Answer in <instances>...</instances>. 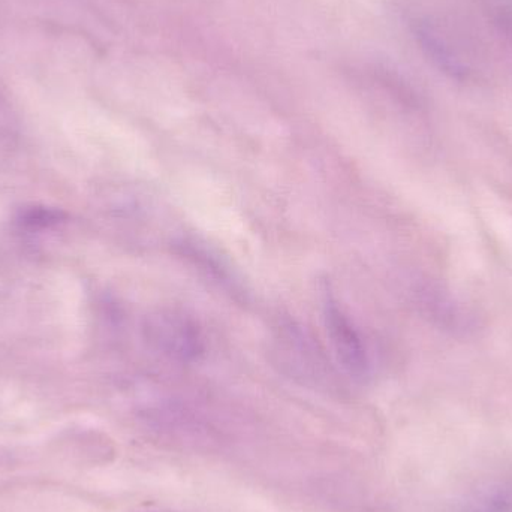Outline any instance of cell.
I'll return each instance as SVG.
<instances>
[{
  "label": "cell",
  "mask_w": 512,
  "mask_h": 512,
  "mask_svg": "<svg viewBox=\"0 0 512 512\" xmlns=\"http://www.w3.org/2000/svg\"><path fill=\"white\" fill-rule=\"evenodd\" d=\"M322 309H324L325 327L340 366L345 370L346 375L351 376L355 381H364L370 375V358L366 345L355 328L354 322L349 319L342 306H339L328 286L324 289Z\"/></svg>",
  "instance_id": "cell-1"
},
{
  "label": "cell",
  "mask_w": 512,
  "mask_h": 512,
  "mask_svg": "<svg viewBox=\"0 0 512 512\" xmlns=\"http://www.w3.org/2000/svg\"><path fill=\"white\" fill-rule=\"evenodd\" d=\"M147 339L164 354L192 360L203 351L197 325L182 313L159 312L147 319Z\"/></svg>",
  "instance_id": "cell-2"
},
{
  "label": "cell",
  "mask_w": 512,
  "mask_h": 512,
  "mask_svg": "<svg viewBox=\"0 0 512 512\" xmlns=\"http://www.w3.org/2000/svg\"><path fill=\"white\" fill-rule=\"evenodd\" d=\"M285 340L288 366L291 367L292 372L300 375V378L316 382L328 381V378L333 376L331 367H328L327 361L324 360L321 352L316 351L315 345L306 334L301 333L298 328L288 327Z\"/></svg>",
  "instance_id": "cell-3"
},
{
  "label": "cell",
  "mask_w": 512,
  "mask_h": 512,
  "mask_svg": "<svg viewBox=\"0 0 512 512\" xmlns=\"http://www.w3.org/2000/svg\"><path fill=\"white\" fill-rule=\"evenodd\" d=\"M68 215L57 207L30 204L18 209L14 215V224L18 233L35 236V234L50 233L65 225Z\"/></svg>",
  "instance_id": "cell-4"
},
{
  "label": "cell",
  "mask_w": 512,
  "mask_h": 512,
  "mask_svg": "<svg viewBox=\"0 0 512 512\" xmlns=\"http://www.w3.org/2000/svg\"><path fill=\"white\" fill-rule=\"evenodd\" d=\"M483 12L512 51V0H481Z\"/></svg>",
  "instance_id": "cell-5"
}]
</instances>
